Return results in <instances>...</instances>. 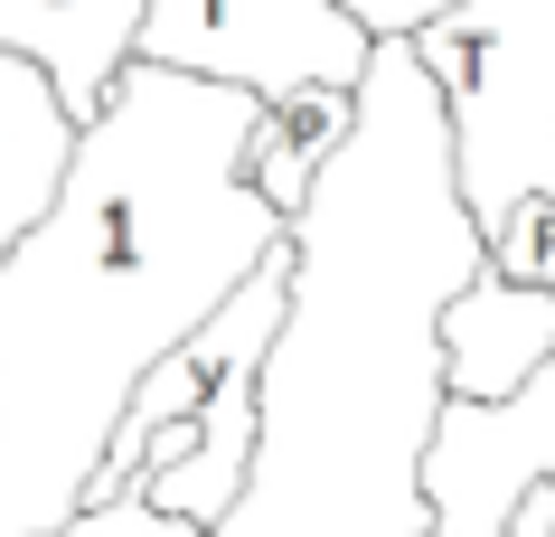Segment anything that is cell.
<instances>
[{"instance_id":"cell-1","label":"cell","mask_w":555,"mask_h":537,"mask_svg":"<svg viewBox=\"0 0 555 537\" xmlns=\"http://www.w3.org/2000/svg\"><path fill=\"white\" fill-rule=\"evenodd\" d=\"M255 94L132 57L0 255V537H57L151 368L293 236L245 179Z\"/></svg>"},{"instance_id":"cell-2","label":"cell","mask_w":555,"mask_h":537,"mask_svg":"<svg viewBox=\"0 0 555 537\" xmlns=\"http://www.w3.org/2000/svg\"><path fill=\"white\" fill-rule=\"evenodd\" d=\"M480 265L442 86L414 38H377L349 142L293 217V302L255 378L245 490L207 537H424L442 302Z\"/></svg>"},{"instance_id":"cell-3","label":"cell","mask_w":555,"mask_h":537,"mask_svg":"<svg viewBox=\"0 0 555 537\" xmlns=\"http://www.w3.org/2000/svg\"><path fill=\"white\" fill-rule=\"evenodd\" d=\"M452 114V179L490 236L527 189H555V0H452L414 29Z\"/></svg>"},{"instance_id":"cell-4","label":"cell","mask_w":555,"mask_h":537,"mask_svg":"<svg viewBox=\"0 0 555 537\" xmlns=\"http://www.w3.org/2000/svg\"><path fill=\"white\" fill-rule=\"evenodd\" d=\"M377 38L358 29L339 0H151L132 57L217 76V86L301 94V86H358Z\"/></svg>"},{"instance_id":"cell-5","label":"cell","mask_w":555,"mask_h":537,"mask_svg":"<svg viewBox=\"0 0 555 537\" xmlns=\"http://www.w3.org/2000/svg\"><path fill=\"white\" fill-rule=\"evenodd\" d=\"M537 481H555V358L499 406L442 396L424 444V537H508Z\"/></svg>"},{"instance_id":"cell-6","label":"cell","mask_w":555,"mask_h":537,"mask_svg":"<svg viewBox=\"0 0 555 537\" xmlns=\"http://www.w3.org/2000/svg\"><path fill=\"white\" fill-rule=\"evenodd\" d=\"M546 358H555V293L546 283H518V273L480 265L462 293L442 302V396L499 406Z\"/></svg>"},{"instance_id":"cell-7","label":"cell","mask_w":555,"mask_h":537,"mask_svg":"<svg viewBox=\"0 0 555 537\" xmlns=\"http://www.w3.org/2000/svg\"><path fill=\"white\" fill-rule=\"evenodd\" d=\"M151 0H0V48H20L29 66H48V86L66 94V114L86 123L114 76L142 48Z\"/></svg>"},{"instance_id":"cell-8","label":"cell","mask_w":555,"mask_h":537,"mask_svg":"<svg viewBox=\"0 0 555 537\" xmlns=\"http://www.w3.org/2000/svg\"><path fill=\"white\" fill-rule=\"evenodd\" d=\"M76 132L86 123L66 114V94L48 86V66H29L20 48H0V255L48 217L66 161H76Z\"/></svg>"},{"instance_id":"cell-9","label":"cell","mask_w":555,"mask_h":537,"mask_svg":"<svg viewBox=\"0 0 555 537\" xmlns=\"http://www.w3.org/2000/svg\"><path fill=\"white\" fill-rule=\"evenodd\" d=\"M358 123V86H301V94H263L255 104V142H245V179L263 189V208L301 217L321 189L330 151Z\"/></svg>"},{"instance_id":"cell-10","label":"cell","mask_w":555,"mask_h":537,"mask_svg":"<svg viewBox=\"0 0 555 537\" xmlns=\"http://www.w3.org/2000/svg\"><path fill=\"white\" fill-rule=\"evenodd\" d=\"M480 255H490L499 273H518V283H546V293H555V189H527L518 208L480 236Z\"/></svg>"},{"instance_id":"cell-11","label":"cell","mask_w":555,"mask_h":537,"mask_svg":"<svg viewBox=\"0 0 555 537\" xmlns=\"http://www.w3.org/2000/svg\"><path fill=\"white\" fill-rule=\"evenodd\" d=\"M57 537H207V528L170 519V509H151L142 490H114V500H86V509H76V519H66Z\"/></svg>"}]
</instances>
